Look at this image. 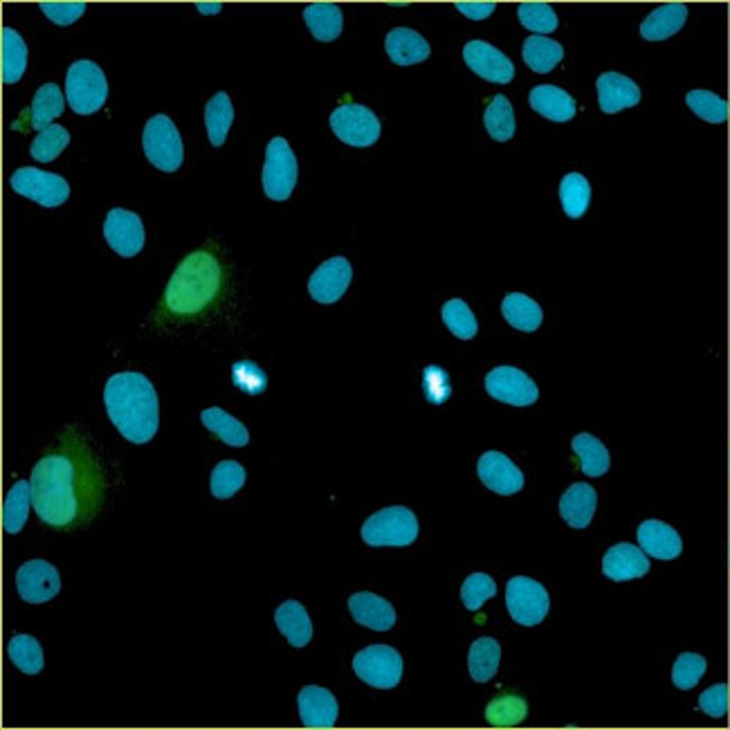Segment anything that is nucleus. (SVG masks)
I'll use <instances>...</instances> for the list:
<instances>
[{"label": "nucleus", "instance_id": "1", "mask_svg": "<svg viewBox=\"0 0 730 730\" xmlns=\"http://www.w3.org/2000/svg\"><path fill=\"white\" fill-rule=\"evenodd\" d=\"M32 506L38 520L57 531L91 524L106 503L104 467L74 427H66L57 443L32 470Z\"/></svg>", "mask_w": 730, "mask_h": 730}, {"label": "nucleus", "instance_id": "2", "mask_svg": "<svg viewBox=\"0 0 730 730\" xmlns=\"http://www.w3.org/2000/svg\"><path fill=\"white\" fill-rule=\"evenodd\" d=\"M225 288V273L217 254L196 250L187 254L183 264L171 275L160 313L176 320H194L219 304Z\"/></svg>", "mask_w": 730, "mask_h": 730}, {"label": "nucleus", "instance_id": "3", "mask_svg": "<svg viewBox=\"0 0 730 730\" xmlns=\"http://www.w3.org/2000/svg\"><path fill=\"white\" fill-rule=\"evenodd\" d=\"M108 418L119 434L136 445L149 443L160 427V403L155 386L144 373H115L104 390Z\"/></svg>", "mask_w": 730, "mask_h": 730}, {"label": "nucleus", "instance_id": "4", "mask_svg": "<svg viewBox=\"0 0 730 730\" xmlns=\"http://www.w3.org/2000/svg\"><path fill=\"white\" fill-rule=\"evenodd\" d=\"M418 520L405 506H390L373 512L362 526V540L369 546L403 548L418 540Z\"/></svg>", "mask_w": 730, "mask_h": 730}, {"label": "nucleus", "instance_id": "5", "mask_svg": "<svg viewBox=\"0 0 730 730\" xmlns=\"http://www.w3.org/2000/svg\"><path fill=\"white\" fill-rule=\"evenodd\" d=\"M66 97L77 115L97 113L108 97V81L104 70L89 59L74 61L66 74Z\"/></svg>", "mask_w": 730, "mask_h": 730}, {"label": "nucleus", "instance_id": "6", "mask_svg": "<svg viewBox=\"0 0 730 730\" xmlns=\"http://www.w3.org/2000/svg\"><path fill=\"white\" fill-rule=\"evenodd\" d=\"M142 147L149 162L162 174H176L185 160V144L174 119L166 115H153L142 134Z\"/></svg>", "mask_w": 730, "mask_h": 730}, {"label": "nucleus", "instance_id": "7", "mask_svg": "<svg viewBox=\"0 0 730 730\" xmlns=\"http://www.w3.org/2000/svg\"><path fill=\"white\" fill-rule=\"evenodd\" d=\"M299 178V164L286 138H273L266 149L264 162V192L270 200L283 202L292 196Z\"/></svg>", "mask_w": 730, "mask_h": 730}, {"label": "nucleus", "instance_id": "8", "mask_svg": "<svg viewBox=\"0 0 730 730\" xmlns=\"http://www.w3.org/2000/svg\"><path fill=\"white\" fill-rule=\"evenodd\" d=\"M331 128L337 136V140H341L349 147H356V149H367L375 144L380 138L378 115L371 108L362 104H354V102L339 104L331 113Z\"/></svg>", "mask_w": 730, "mask_h": 730}, {"label": "nucleus", "instance_id": "9", "mask_svg": "<svg viewBox=\"0 0 730 730\" xmlns=\"http://www.w3.org/2000/svg\"><path fill=\"white\" fill-rule=\"evenodd\" d=\"M506 605L514 623H520L524 627H535L546 618L551 610V598L548 591L537 580L518 576L506 587Z\"/></svg>", "mask_w": 730, "mask_h": 730}, {"label": "nucleus", "instance_id": "10", "mask_svg": "<svg viewBox=\"0 0 730 730\" xmlns=\"http://www.w3.org/2000/svg\"><path fill=\"white\" fill-rule=\"evenodd\" d=\"M354 672L375 691H392L403 679V657L390 646H371L356 654Z\"/></svg>", "mask_w": 730, "mask_h": 730}, {"label": "nucleus", "instance_id": "11", "mask_svg": "<svg viewBox=\"0 0 730 730\" xmlns=\"http://www.w3.org/2000/svg\"><path fill=\"white\" fill-rule=\"evenodd\" d=\"M12 189L40 207H61L70 198V185L66 178L50 174L46 169L21 166L12 174Z\"/></svg>", "mask_w": 730, "mask_h": 730}, {"label": "nucleus", "instance_id": "12", "mask_svg": "<svg viewBox=\"0 0 730 730\" xmlns=\"http://www.w3.org/2000/svg\"><path fill=\"white\" fill-rule=\"evenodd\" d=\"M486 392L490 398L512 407H529L540 398V390L533 378L518 367L493 369L486 375Z\"/></svg>", "mask_w": 730, "mask_h": 730}, {"label": "nucleus", "instance_id": "13", "mask_svg": "<svg viewBox=\"0 0 730 730\" xmlns=\"http://www.w3.org/2000/svg\"><path fill=\"white\" fill-rule=\"evenodd\" d=\"M104 239L119 256H124V259H131V256H138L144 247V239H147L144 223L136 211L115 207L106 213Z\"/></svg>", "mask_w": 730, "mask_h": 730}, {"label": "nucleus", "instance_id": "14", "mask_svg": "<svg viewBox=\"0 0 730 730\" xmlns=\"http://www.w3.org/2000/svg\"><path fill=\"white\" fill-rule=\"evenodd\" d=\"M16 589L27 605L48 603L61 589V576L48 560H30L16 573Z\"/></svg>", "mask_w": 730, "mask_h": 730}, {"label": "nucleus", "instance_id": "15", "mask_svg": "<svg viewBox=\"0 0 730 730\" xmlns=\"http://www.w3.org/2000/svg\"><path fill=\"white\" fill-rule=\"evenodd\" d=\"M354 279V268L345 256H333L324 262L309 281V292L320 304H335L349 290Z\"/></svg>", "mask_w": 730, "mask_h": 730}, {"label": "nucleus", "instance_id": "16", "mask_svg": "<svg viewBox=\"0 0 730 730\" xmlns=\"http://www.w3.org/2000/svg\"><path fill=\"white\" fill-rule=\"evenodd\" d=\"M467 68L490 83H510L514 77L512 61L486 40H470L463 48Z\"/></svg>", "mask_w": 730, "mask_h": 730}, {"label": "nucleus", "instance_id": "17", "mask_svg": "<svg viewBox=\"0 0 730 730\" xmlns=\"http://www.w3.org/2000/svg\"><path fill=\"white\" fill-rule=\"evenodd\" d=\"M477 475L488 490L501 497H510L524 488L522 470L501 452H486L477 463Z\"/></svg>", "mask_w": 730, "mask_h": 730}, {"label": "nucleus", "instance_id": "18", "mask_svg": "<svg viewBox=\"0 0 730 730\" xmlns=\"http://www.w3.org/2000/svg\"><path fill=\"white\" fill-rule=\"evenodd\" d=\"M600 111L607 115H616L625 108H631L640 102V89L634 79L621 72H605L595 81Z\"/></svg>", "mask_w": 730, "mask_h": 730}, {"label": "nucleus", "instance_id": "19", "mask_svg": "<svg viewBox=\"0 0 730 730\" xmlns=\"http://www.w3.org/2000/svg\"><path fill=\"white\" fill-rule=\"evenodd\" d=\"M650 571L648 553L634 544H616L603 557V573L614 582H627L642 578Z\"/></svg>", "mask_w": 730, "mask_h": 730}, {"label": "nucleus", "instance_id": "20", "mask_svg": "<svg viewBox=\"0 0 730 730\" xmlns=\"http://www.w3.org/2000/svg\"><path fill=\"white\" fill-rule=\"evenodd\" d=\"M349 612L354 621L373 631H390L396 625V610L390 600L371 591H358L349 598Z\"/></svg>", "mask_w": 730, "mask_h": 730}, {"label": "nucleus", "instance_id": "21", "mask_svg": "<svg viewBox=\"0 0 730 730\" xmlns=\"http://www.w3.org/2000/svg\"><path fill=\"white\" fill-rule=\"evenodd\" d=\"M297 708L299 719L309 728H333L339 715L337 699L331 691L320 688V685H306V688L299 693Z\"/></svg>", "mask_w": 730, "mask_h": 730}, {"label": "nucleus", "instance_id": "22", "mask_svg": "<svg viewBox=\"0 0 730 730\" xmlns=\"http://www.w3.org/2000/svg\"><path fill=\"white\" fill-rule=\"evenodd\" d=\"M384 50L396 66H416L429 59V43L422 34L409 27H396L384 38Z\"/></svg>", "mask_w": 730, "mask_h": 730}, {"label": "nucleus", "instance_id": "23", "mask_svg": "<svg viewBox=\"0 0 730 730\" xmlns=\"http://www.w3.org/2000/svg\"><path fill=\"white\" fill-rule=\"evenodd\" d=\"M638 544L657 560H674L683 551L681 535L659 520H648L638 526Z\"/></svg>", "mask_w": 730, "mask_h": 730}, {"label": "nucleus", "instance_id": "24", "mask_svg": "<svg viewBox=\"0 0 730 730\" xmlns=\"http://www.w3.org/2000/svg\"><path fill=\"white\" fill-rule=\"evenodd\" d=\"M275 623L292 648H306L313 638V623L299 600H286L275 612Z\"/></svg>", "mask_w": 730, "mask_h": 730}, {"label": "nucleus", "instance_id": "25", "mask_svg": "<svg viewBox=\"0 0 730 730\" xmlns=\"http://www.w3.org/2000/svg\"><path fill=\"white\" fill-rule=\"evenodd\" d=\"M529 102L537 115L551 121H569L578 113L573 97L567 91L557 89V85H548V83L533 89L529 95Z\"/></svg>", "mask_w": 730, "mask_h": 730}, {"label": "nucleus", "instance_id": "26", "mask_svg": "<svg viewBox=\"0 0 730 730\" xmlns=\"http://www.w3.org/2000/svg\"><path fill=\"white\" fill-rule=\"evenodd\" d=\"M595 506H598L595 490L589 484H573L560 499V514L571 529L580 531L591 524Z\"/></svg>", "mask_w": 730, "mask_h": 730}, {"label": "nucleus", "instance_id": "27", "mask_svg": "<svg viewBox=\"0 0 730 730\" xmlns=\"http://www.w3.org/2000/svg\"><path fill=\"white\" fill-rule=\"evenodd\" d=\"M501 313H503V320L514 331H522V333H535L544 322L542 306L535 302V299L522 292L506 294L501 302Z\"/></svg>", "mask_w": 730, "mask_h": 730}, {"label": "nucleus", "instance_id": "28", "mask_svg": "<svg viewBox=\"0 0 730 730\" xmlns=\"http://www.w3.org/2000/svg\"><path fill=\"white\" fill-rule=\"evenodd\" d=\"M688 21V5L683 3H668L657 8L640 25V36L646 40H665L674 36Z\"/></svg>", "mask_w": 730, "mask_h": 730}, {"label": "nucleus", "instance_id": "29", "mask_svg": "<svg viewBox=\"0 0 730 730\" xmlns=\"http://www.w3.org/2000/svg\"><path fill=\"white\" fill-rule=\"evenodd\" d=\"M232 124H234L232 97L228 93H217L205 106V126L209 142L213 147H223Z\"/></svg>", "mask_w": 730, "mask_h": 730}, {"label": "nucleus", "instance_id": "30", "mask_svg": "<svg viewBox=\"0 0 730 730\" xmlns=\"http://www.w3.org/2000/svg\"><path fill=\"white\" fill-rule=\"evenodd\" d=\"M304 21L311 30V34L322 40L331 43L335 40L341 30H345V14H341L339 5L335 3H313L304 10Z\"/></svg>", "mask_w": 730, "mask_h": 730}, {"label": "nucleus", "instance_id": "31", "mask_svg": "<svg viewBox=\"0 0 730 730\" xmlns=\"http://www.w3.org/2000/svg\"><path fill=\"white\" fill-rule=\"evenodd\" d=\"M200 420L209 429V432H213L223 443H228L232 448H245L250 443L247 427L241 420H236L234 416H230L221 407L205 409L200 414Z\"/></svg>", "mask_w": 730, "mask_h": 730}, {"label": "nucleus", "instance_id": "32", "mask_svg": "<svg viewBox=\"0 0 730 730\" xmlns=\"http://www.w3.org/2000/svg\"><path fill=\"white\" fill-rule=\"evenodd\" d=\"M63 108H66V102H63V93L59 85L57 83L40 85L32 100V108H30L32 126L40 134L43 128L53 126V121L63 115Z\"/></svg>", "mask_w": 730, "mask_h": 730}, {"label": "nucleus", "instance_id": "33", "mask_svg": "<svg viewBox=\"0 0 730 730\" xmlns=\"http://www.w3.org/2000/svg\"><path fill=\"white\" fill-rule=\"evenodd\" d=\"M499 661H501V646L495 638L475 640L467 654L470 676L479 683L490 681L499 670Z\"/></svg>", "mask_w": 730, "mask_h": 730}, {"label": "nucleus", "instance_id": "34", "mask_svg": "<svg viewBox=\"0 0 730 730\" xmlns=\"http://www.w3.org/2000/svg\"><path fill=\"white\" fill-rule=\"evenodd\" d=\"M524 61L533 72L546 74L565 59V48L548 36H529L524 40Z\"/></svg>", "mask_w": 730, "mask_h": 730}, {"label": "nucleus", "instance_id": "35", "mask_svg": "<svg viewBox=\"0 0 730 730\" xmlns=\"http://www.w3.org/2000/svg\"><path fill=\"white\" fill-rule=\"evenodd\" d=\"M32 503V482H16L3 501V529L8 535L21 533Z\"/></svg>", "mask_w": 730, "mask_h": 730}, {"label": "nucleus", "instance_id": "36", "mask_svg": "<svg viewBox=\"0 0 730 730\" xmlns=\"http://www.w3.org/2000/svg\"><path fill=\"white\" fill-rule=\"evenodd\" d=\"M573 452L587 477H603L612 465L610 450L591 434H578L573 439Z\"/></svg>", "mask_w": 730, "mask_h": 730}, {"label": "nucleus", "instance_id": "37", "mask_svg": "<svg viewBox=\"0 0 730 730\" xmlns=\"http://www.w3.org/2000/svg\"><path fill=\"white\" fill-rule=\"evenodd\" d=\"M560 202L569 219H582L591 205V185L589 181L573 171L560 183Z\"/></svg>", "mask_w": 730, "mask_h": 730}, {"label": "nucleus", "instance_id": "38", "mask_svg": "<svg viewBox=\"0 0 730 730\" xmlns=\"http://www.w3.org/2000/svg\"><path fill=\"white\" fill-rule=\"evenodd\" d=\"M27 68V43L23 36L5 27L3 30V81L5 83H16L21 81L23 72Z\"/></svg>", "mask_w": 730, "mask_h": 730}, {"label": "nucleus", "instance_id": "39", "mask_svg": "<svg viewBox=\"0 0 730 730\" xmlns=\"http://www.w3.org/2000/svg\"><path fill=\"white\" fill-rule=\"evenodd\" d=\"M484 124H486V131L490 134V138L497 142H508L514 136V128H518V124H514V111L508 97L497 95L488 104L484 113Z\"/></svg>", "mask_w": 730, "mask_h": 730}, {"label": "nucleus", "instance_id": "40", "mask_svg": "<svg viewBox=\"0 0 730 730\" xmlns=\"http://www.w3.org/2000/svg\"><path fill=\"white\" fill-rule=\"evenodd\" d=\"M8 657L23 674H38L43 670V648L30 634H19L8 642Z\"/></svg>", "mask_w": 730, "mask_h": 730}, {"label": "nucleus", "instance_id": "41", "mask_svg": "<svg viewBox=\"0 0 730 730\" xmlns=\"http://www.w3.org/2000/svg\"><path fill=\"white\" fill-rule=\"evenodd\" d=\"M245 467L239 461H221L211 470L209 493L217 499H232L245 486Z\"/></svg>", "mask_w": 730, "mask_h": 730}, {"label": "nucleus", "instance_id": "42", "mask_svg": "<svg viewBox=\"0 0 730 730\" xmlns=\"http://www.w3.org/2000/svg\"><path fill=\"white\" fill-rule=\"evenodd\" d=\"M68 144H70L68 128L61 124H53L48 128H43V131L34 138L30 151L32 158L38 162H53L66 151Z\"/></svg>", "mask_w": 730, "mask_h": 730}, {"label": "nucleus", "instance_id": "43", "mask_svg": "<svg viewBox=\"0 0 730 730\" xmlns=\"http://www.w3.org/2000/svg\"><path fill=\"white\" fill-rule=\"evenodd\" d=\"M443 322L452 335L459 339H472L479 333V324L475 313L470 311V306L463 302V299H450V302L443 304Z\"/></svg>", "mask_w": 730, "mask_h": 730}, {"label": "nucleus", "instance_id": "44", "mask_svg": "<svg viewBox=\"0 0 730 730\" xmlns=\"http://www.w3.org/2000/svg\"><path fill=\"white\" fill-rule=\"evenodd\" d=\"M529 715V706L522 697H514V695H503V697H497L488 704L486 708V719L488 723L493 726H501V728H508V726H518L526 719Z\"/></svg>", "mask_w": 730, "mask_h": 730}, {"label": "nucleus", "instance_id": "45", "mask_svg": "<svg viewBox=\"0 0 730 730\" xmlns=\"http://www.w3.org/2000/svg\"><path fill=\"white\" fill-rule=\"evenodd\" d=\"M706 659L695 652H683L672 665V683L679 691H693L706 674Z\"/></svg>", "mask_w": 730, "mask_h": 730}, {"label": "nucleus", "instance_id": "46", "mask_svg": "<svg viewBox=\"0 0 730 730\" xmlns=\"http://www.w3.org/2000/svg\"><path fill=\"white\" fill-rule=\"evenodd\" d=\"M688 108L710 124H723L728 119V102L710 91H691L685 95Z\"/></svg>", "mask_w": 730, "mask_h": 730}, {"label": "nucleus", "instance_id": "47", "mask_svg": "<svg viewBox=\"0 0 730 730\" xmlns=\"http://www.w3.org/2000/svg\"><path fill=\"white\" fill-rule=\"evenodd\" d=\"M230 378H232L236 390L247 394V396H259L262 392H266V386H268L266 371L252 360L234 362V367L230 371Z\"/></svg>", "mask_w": 730, "mask_h": 730}, {"label": "nucleus", "instance_id": "48", "mask_svg": "<svg viewBox=\"0 0 730 730\" xmlns=\"http://www.w3.org/2000/svg\"><path fill=\"white\" fill-rule=\"evenodd\" d=\"M497 593V584L488 573H472L461 587V600L465 610L477 612Z\"/></svg>", "mask_w": 730, "mask_h": 730}, {"label": "nucleus", "instance_id": "49", "mask_svg": "<svg viewBox=\"0 0 730 730\" xmlns=\"http://www.w3.org/2000/svg\"><path fill=\"white\" fill-rule=\"evenodd\" d=\"M518 16H520V23L526 30L535 32L537 36H546L557 30L555 10L546 3H522L518 8Z\"/></svg>", "mask_w": 730, "mask_h": 730}, {"label": "nucleus", "instance_id": "50", "mask_svg": "<svg viewBox=\"0 0 730 730\" xmlns=\"http://www.w3.org/2000/svg\"><path fill=\"white\" fill-rule=\"evenodd\" d=\"M422 392L425 396L432 401L434 405H441L445 398H450L452 390H450V378L445 371H441L439 367H429L422 373Z\"/></svg>", "mask_w": 730, "mask_h": 730}, {"label": "nucleus", "instance_id": "51", "mask_svg": "<svg viewBox=\"0 0 730 730\" xmlns=\"http://www.w3.org/2000/svg\"><path fill=\"white\" fill-rule=\"evenodd\" d=\"M730 702V691L726 683H717L699 697V708L710 717H726Z\"/></svg>", "mask_w": 730, "mask_h": 730}, {"label": "nucleus", "instance_id": "52", "mask_svg": "<svg viewBox=\"0 0 730 730\" xmlns=\"http://www.w3.org/2000/svg\"><path fill=\"white\" fill-rule=\"evenodd\" d=\"M38 8H40L43 14H46L59 27L72 25L85 12L83 3H40Z\"/></svg>", "mask_w": 730, "mask_h": 730}, {"label": "nucleus", "instance_id": "53", "mask_svg": "<svg viewBox=\"0 0 730 730\" xmlns=\"http://www.w3.org/2000/svg\"><path fill=\"white\" fill-rule=\"evenodd\" d=\"M463 16L472 19V21H484L495 12V3H456L454 5Z\"/></svg>", "mask_w": 730, "mask_h": 730}, {"label": "nucleus", "instance_id": "54", "mask_svg": "<svg viewBox=\"0 0 730 730\" xmlns=\"http://www.w3.org/2000/svg\"><path fill=\"white\" fill-rule=\"evenodd\" d=\"M194 8L200 14H221L223 12V3H196Z\"/></svg>", "mask_w": 730, "mask_h": 730}]
</instances>
